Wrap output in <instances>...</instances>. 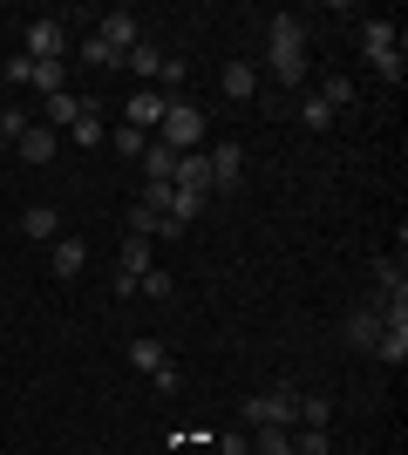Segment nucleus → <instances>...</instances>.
<instances>
[{
	"instance_id": "obj_1",
	"label": "nucleus",
	"mask_w": 408,
	"mask_h": 455,
	"mask_svg": "<svg viewBox=\"0 0 408 455\" xmlns=\"http://www.w3.org/2000/svg\"><path fill=\"white\" fill-rule=\"evenodd\" d=\"M266 76L286 89H307V20L300 14H279L266 28Z\"/></svg>"
},
{
	"instance_id": "obj_2",
	"label": "nucleus",
	"mask_w": 408,
	"mask_h": 455,
	"mask_svg": "<svg viewBox=\"0 0 408 455\" xmlns=\"http://www.w3.org/2000/svg\"><path fill=\"white\" fill-rule=\"evenodd\" d=\"M204 136H212V123H204V109H197V102H184V95H177L171 109H164V123H156V143H164V150H177V156L204 150Z\"/></svg>"
},
{
	"instance_id": "obj_3",
	"label": "nucleus",
	"mask_w": 408,
	"mask_h": 455,
	"mask_svg": "<svg viewBox=\"0 0 408 455\" xmlns=\"http://www.w3.org/2000/svg\"><path fill=\"white\" fill-rule=\"evenodd\" d=\"M361 55L374 61V76L402 82V35H395V20H361Z\"/></svg>"
},
{
	"instance_id": "obj_4",
	"label": "nucleus",
	"mask_w": 408,
	"mask_h": 455,
	"mask_svg": "<svg viewBox=\"0 0 408 455\" xmlns=\"http://www.w3.org/2000/svg\"><path fill=\"white\" fill-rule=\"evenodd\" d=\"M238 415L252 421V428H292L300 421V395H286V387H272V395H252Z\"/></svg>"
},
{
	"instance_id": "obj_5",
	"label": "nucleus",
	"mask_w": 408,
	"mask_h": 455,
	"mask_svg": "<svg viewBox=\"0 0 408 455\" xmlns=\"http://www.w3.org/2000/svg\"><path fill=\"white\" fill-rule=\"evenodd\" d=\"M28 61H61L68 55V28H61L55 14H41V20H28V48H20Z\"/></svg>"
},
{
	"instance_id": "obj_6",
	"label": "nucleus",
	"mask_w": 408,
	"mask_h": 455,
	"mask_svg": "<svg viewBox=\"0 0 408 455\" xmlns=\"http://www.w3.org/2000/svg\"><path fill=\"white\" fill-rule=\"evenodd\" d=\"M388 326H408V320H388V313H381V299L361 306V313H348V347H368V354H374V340H381Z\"/></svg>"
},
{
	"instance_id": "obj_7",
	"label": "nucleus",
	"mask_w": 408,
	"mask_h": 455,
	"mask_svg": "<svg viewBox=\"0 0 408 455\" xmlns=\"http://www.w3.org/2000/svg\"><path fill=\"white\" fill-rule=\"evenodd\" d=\"M164 109H171V102H164L156 89H136V95H130V109H123V123H130V130H143V136H156Z\"/></svg>"
},
{
	"instance_id": "obj_8",
	"label": "nucleus",
	"mask_w": 408,
	"mask_h": 455,
	"mask_svg": "<svg viewBox=\"0 0 408 455\" xmlns=\"http://www.w3.org/2000/svg\"><path fill=\"white\" fill-rule=\"evenodd\" d=\"M96 35L109 41L116 55H130L136 41H143V20H136V14H123V7H116V14H102V20H96Z\"/></svg>"
},
{
	"instance_id": "obj_9",
	"label": "nucleus",
	"mask_w": 408,
	"mask_h": 455,
	"mask_svg": "<svg viewBox=\"0 0 408 455\" xmlns=\"http://www.w3.org/2000/svg\"><path fill=\"white\" fill-rule=\"evenodd\" d=\"M14 156L20 164H55V130H48V123H28V130L14 136Z\"/></svg>"
},
{
	"instance_id": "obj_10",
	"label": "nucleus",
	"mask_w": 408,
	"mask_h": 455,
	"mask_svg": "<svg viewBox=\"0 0 408 455\" xmlns=\"http://www.w3.org/2000/svg\"><path fill=\"white\" fill-rule=\"evenodd\" d=\"M177 190H191V197H212V164H204V150H191V156H177V177H171Z\"/></svg>"
},
{
	"instance_id": "obj_11",
	"label": "nucleus",
	"mask_w": 408,
	"mask_h": 455,
	"mask_svg": "<svg viewBox=\"0 0 408 455\" xmlns=\"http://www.w3.org/2000/svg\"><path fill=\"white\" fill-rule=\"evenodd\" d=\"M204 164H212V184L225 190V184H238V171H245V150H238V143H212Z\"/></svg>"
},
{
	"instance_id": "obj_12",
	"label": "nucleus",
	"mask_w": 408,
	"mask_h": 455,
	"mask_svg": "<svg viewBox=\"0 0 408 455\" xmlns=\"http://www.w3.org/2000/svg\"><path fill=\"white\" fill-rule=\"evenodd\" d=\"M136 164H143V184H171L177 177V150H164V143H143V156H136Z\"/></svg>"
},
{
	"instance_id": "obj_13",
	"label": "nucleus",
	"mask_w": 408,
	"mask_h": 455,
	"mask_svg": "<svg viewBox=\"0 0 408 455\" xmlns=\"http://www.w3.org/2000/svg\"><path fill=\"white\" fill-rule=\"evenodd\" d=\"M20 238H61V211L55 204H28L20 211Z\"/></svg>"
},
{
	"instance_id": "obj_14",
	"label": "nucleus",
	"mask_w": 408,
	"mask_h": 455,
	"mask_svg": "<svg viewBox=\"0 0 408 455\" xmlns=\"http://www.w3.org/2000/svg\"><path fill=\"white\" fill-rule=\"evenodd\" d=\"M76 143H109V116H102V102H82V116H76Z\"/></svg>"
},
{
	"instance_id": "obj_15",
	"label": "nucleus",
	"mask_w": 408,
	"mask_h": 455,
	"mask_svg": "<svg viewBox=\"0 0 408 455\" xmlns=\"http://www.w3.org/2000/svg\"><path fill=\"white\" fill-rule=\"evenodd\" d=\"M156 266V251H150V238H130L123 231V259H116V272H130V279H143V272Z\"/></svg>"
},
{
	"instance_id": "obj_16",
	"label": "nucleus",
	"mask_w": 408,
	"mask_h": 455,
	"mask_svg": "<svg viewBox=\"0 0 408 455\" xmlns=\"http://www.w3.org/2000/svg\"><path fill=\"white\" fill-rule=\"evenodd\" d=\"M225 95H232V102H252L259 95V68L252 61H225Z\"/></svg>"
},
{
	"instance_id": "obj_17",
	"label": "nucleus",
	"mask_w": 408,
	"mask_h": 455,
	"mask_svg": "<svg viewBox=\"0 0 408 455\" xmlns=\"http://www.w3.org/2000/svg\"><path fill=\"white\" fill-rule=\"evenodd\" d=\"M82 266H89V245H82V238H55V272L61 279H76Z\"/></svg>"
},
{
	"instance_id": "obj_18",
	"label": "nucleus",
	"mask_w": 408,
	"mask_h": 455,
	"mask_svg": "<svg viewBox=\"0 0 408 455\" xmlns=\"http://www.w3.org/2000/svg\"><path fill=\"white\" fill-rule=\"evenodd\" d=\"M171 361V347L156 340V333H143V340H130V367H143V374H150V367H164Z\"/></svg>"
},
{
	"instance_id": "obj_19",
	"label": "nucleus",
	"mask_w": 408,
	"mask_h": 455,
	"mask_svg": "<svg viewBox=\"0 0 408 455\" xmlns=\"http://www.w3.org/2000/svg\"><path fill=\"white\" fill-rule=\"evenodd\" d=\"M76 116H82V95H48V130H76Z\"/></svg>"
},
{
	"instance_id": "obj_20",
	"label": "nucleus",
	"mask_w": 408,
	"mask_h": 455,
	"mask_svg": "<svg viewBox=\"0 0 408 455\" xmlns=\"http://www.w3.org/2000/svg\"><path fill=\"white\" fill-rule=\"evenodd\" d=\"M28 82H35L41 95H61V89H68V61H35V76H28Z\"/></svg>"
},
{
	"instance_id": "obj_21",
	"label": "nucleus",
	"mask_w": 408,
	"mask_h": 455,
	"mask_svg": "<svg viewBox=\"0 0 408 455\" xmlns=\"http://www.w3.org/2000/svg\"><path fill=\"white\" fill-rule=\"evenodd\" d=\"M123 68H130V76H150V82H156V68H164V55H156L150 41H136L130 55H123Z\"/></svg>"
},
{
	"instance_id": "obj_22",
	"label": "nucleus",
	"mask_w": 408,
	"mask_h": 455,
	"mask_svg": "<svg viewBox=\"0 0 408 455\" xmlns=\"http://www.w3.org/2000/svg\"><path fill=\"white\" fill-rule=\"evenodd\" d=\"M374 354H381L388 367H402V361H408V326H388V333L374 340Z\"/></svg>"
},
{
	"instance_id": "obj_23",
	"label": "nucleus",
	"mask_w": 408,
	"mask_h": 455,
	"mask_svg": "<svg viewBox=\"0 0 408 455\" xmlns=\"http://www.w3.org/2000/svg\"><path fill=\"white\" fill-rule=\"evenodd\" d=\"M252 455H292L286 428H252Z\"/></svg>"
},
{
	"instance_id": "obj_24",
	"label": "nucleus",
	"mask_w": 408,
	"mask_h": 455,
	"mask_svg": "<svg viewBox=\"0 0 408 455\" xmlns=\"http://www.w3.org/2000/svg\"><path fill=\"white\" fill-rule=\"evenodd\" d=\"M82 61H89V68H123V55H116V48H109L102 35H89V41H82Z\"/></svg>"
},
{
	"instance_id": "obj_25",
	"label": "nucleus",
	"mask_w": 408,
	"mask_h": 455,
	"mask_svg": "<svg viewBox=\"0 0 408 455\" xmlns=\"http://www.w3.org/2000/svg\"><path fill=\"white\" fill-rule=\"evenodd\" d=\"M300 123H307V130H333V109L320 95H300Z\"/></svg>"
},
{
	"instance_id": "obj_26",
	"label": "nucleus",
	"mask_w": 408,
	"mask_h": 455,
	"mask_svg": "<svg viewBox=\"0 0 408 455\" xmlns=\"http://www.w3.org/2000/svg\"><path fill=\"white\" fill-rule=\"evenodd\" d=\"M300 421H307V428H327V421H333V401H320V395H300Z\"/></svg>"
},
{
	"instance_id": "obj_27",
	"label": "nucleus",
	"mask_w": 408,
	"mask_h": 455,
	"mask_svg": "<svg viewBox=\"0 0 408 455\" xmlns=\"http://www.w3.org/2000/svg\"><path fill=\"white\" fill-rule=\"evenodd\" d=\"M313 95H320L327 109H340V102H354V82H348V76H327V82H320Z\"/></svg>"
},
{
	"instance_id": "obj_28",
	"label": "nucleus",
	"mask_w": 408,
	"mask_h": 455,
	"mask_svg": "<svg viewBox=\"0 0 408 455\" xmlns=\"http://www.w3.org/2000/svg\"><path fill=\"white\" fill-rule=\"evenodd\" d=\"M109 143H116V156H143V143H150V136L130 130V123H116V130H109Z\"/></svg>"
},
{
	"instance_id": "obj_29",
	"label": "nucleus",
	"mask_w": 408,
	"mask_h": 455,
	"mask_svg": "<svg viewBox=\"0 0 408 455\" xmlns=\"http://www.w3.org/2000/svg\"><path fill=\"white\" fill-rule=\"evenodd\" d=\"M136 292H143V299H171V272H164V266H150L143 279H136Z\"/></svg>"
},
{
	"instance_id": "obj_30",
	"label": "nucleus",
	"mask_w": 408,
	"mask_h": 455,
	"mask_svg": "<svg viewBox=\"0 0 408 455\" xmlns=\"http://www.w3.org/2000/svg\"><path fill=\"white\" fill-rule=\"evenodd\" d=\"M156 218H164V211H143V204H130V238H150V245H156Z\"/></svg>"
},
{
	"instance_id": "obj_31",
	"label": "nucleus",
	"mask_w": 408,
	"mask_h": 455,
	"mask_svg": "<svg viewBox=\"0 0 408 455\" xmlns=\"http://www.w3.org/2000/svg\"><path fill=\"white\" fill-rule=\"evenodd\" d=\"M136 204H143V211H171V184H143V190H136Z\"/></svg>"
},
{
	"instance_id": "obj_32",
	"label": "nucleus",
	"mask_w": 408,
	"mask_h": 455,
	"mask_svg": "<svg viewBox=\"0 0 408 455\" xmlns=\"http://www.w3.org/2000/svg\"><path fill=\"white\" fill-rule=\"evenodd\" d=\"M292 455H327V428H307V435H292Z\"/></svg>"
},
{
	"instance_id": "obj_33",
	"label": "nucleus",
	"mask_w": 408,
	"mask_h": 455,
	"mask_svg": "<svg viewBox=\"0 0 408 455\" xmlns=\"http://www.w3.org/2000/svg\"><path fill=\"white\" fill-rule=\"evenodd\" d=\"M28 123H35V116H28V109H7V116H0V136H7V143H14V136L28 130Z\"/></svg>"
},
{
	"instance_id": "obj_34",
	"label": "nucleus",
	"mask_w": 408,
	"mask_h": 455,
	"mask_svg": "<svg viewBox=\"0 0 408 455\" xmlns=\"http://www.w3.org/2000/svg\"><path fill=\"white\" fill-rule=\"evenodd\" d=\"M0 150H7V136H0Z\"/></svg>"
}]
</instances>
